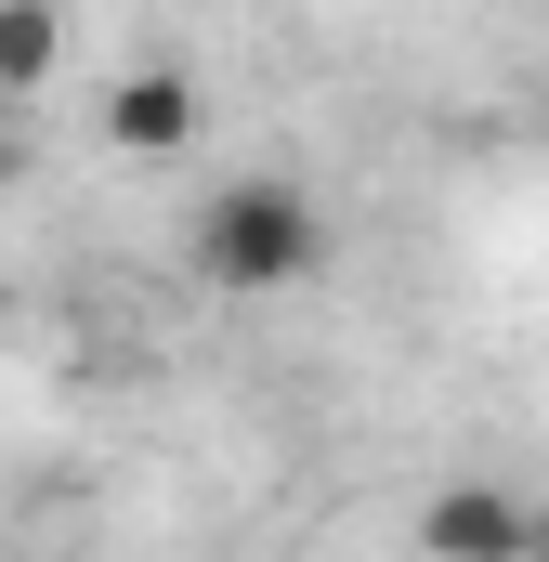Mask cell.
Returning a JSON list of instances; mask_svg holds the SVG:
<instances>
[{"label":"cell","instance_id":"6da1fadb","mask_svg":"<svg viewBox=\"0 0 549 562\" xmlns=\"http://www.w3.org/2000/svg\"><path fill=\"white\" fill-rule=\"evenodd\" d=\"M197 288H223V301H288V288L327 276V210L288 183V170H249V183H223V196H197Z\"/></svg>","mask_w":549,"mask_h":562},{"label":"cell","instance_id":"277c9868","mask_svg":"<svg viewBox=\"0 0 549 562\" xmlns=\"http://www.w3.org/2000/svg\"><path fill=\"white\" fill-rule=\"evenodd\" d=\"M66 66V0H0V105H26Z\"/></svg>","mask_w":549,"mask_h":562},{"label":"cell","instance_id":"7a4b0ae2","mask_svg":"<svg viewBox=\"0 0 549 562\" xmlns=\"http://www.w3.org/2000/svg\"><path fill=\"white\" fill-rule=\"evenodd\" d=\"M524 497L511 484H432V510H418V550L432 562H524Z\"/></svg>","mask_w":549,"mask_h":562},{"label":"cell","instance_id":"5b68a950","mask_svg":"<svg viewBox=\"0 0 549 562\" xmlns=\"http://www.w3.org/2000/svg\"><path fill=\"white\" fill-rule=\"evenodd\" d=\"M524 562H549V510H537V524H524Z\"/></svg>","mask_w":549,"mask_h":562},{"label":"cell","instance_id":"3957f363","mask_svg":"<svg viewBox=\"0 0 549 562\" xmlns=\"http://www.w3.org/2000/svg\"><path fill=\"white\" fill-rule=\"evenodd\" d=\"M105 144H119V157H183V144H197V79H183V66H132V79L105 92Z\"/></svg>","mask_w":549,"mask_h":562}]
</instances>
